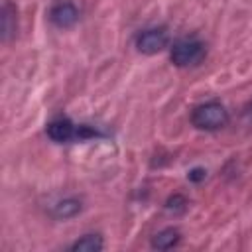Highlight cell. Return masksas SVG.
Returning a JSON list of instances; mask_svg holds the SVG:
<instances>
[{"mask_svg":"<svg viewBox=\"0 0 252 252\" xmlns=\"http://www.w3.org/2000/svg\"><path fill=\"white\" fill-rule=\"evenodd\" d=\"M191 124L199 130H209V132L220 130L222 126L228 124V112L220 102L211 100V102H205L193 108Z\"/></svg>","mask_w":252,"mask_h":252,"instance_id":"6da1fadb","label":"cell"},{"mask_svg":"<svg viewBox=\"0 0 252 252\" xmlns=\"http://www.w3.org/2000/svg\"><path fill=\"white\" fill-rule=\"evenodd\" d=\"M171 61L173 65L177 67H193V65H199L205 55H207V47L201 39H195V37H185V39H179L173 43L171 47Z\"/></svg>","mask_w":252,"mask_h":252,"instance_id":"7a4b0ae2","label":"cell"},{"mask_svg":"<svg viewBox=\"0 0 252 252\" xmlns=\"http://www.w3.org/2000/svg\"><path fill=\"white\" fill-rule=\"evenodd\" d=\"M47 136L57 144H67L73 140H83L87 136H94L96 132L87 126H75L69 118H57L47 124Z\"/></svg>","mask_w":252,"mask_h":252,"instance_id":"3957f363","label":"cell"},{"mask_svg":"<svg viewBox=\"0 0 252 252\" xmlns=\"http://www.w3.org/2000/svg\"><path fill=\"white\" fill-rule=\"evenodd\" d=\"M169 41V33L165 28H150L144 30L142 33H138L136 37V47L140 53L146 55H154L158 51H161Z\"/></svg>","mask_w":252,"mask_h":252,"instance_id":"277c9868","label":"cell"},{"mask_svg":"<svg viewBox=\"0 0 252 252\" xmlns=\"http://www.w3.org/2000/svg\"><path fill=\"white\" fill-rule=\"evenodd\" d=\"M49 20H51L53 26H57L61 30H67V28H73L79 22V10L71 2H59L51 8Z\"/></svg>","mask_w":252,"mask_h":252,"instance_id":"5b68a950","label":"cell"},{"mask_svg":"<svg viewBox=\"0 0 252 252\" xmlns=\"http://www.w3.org/2000/svg\"><path fill=\"white\" fill-rule=\"evenodd\" d=\"M18 30V18H16V8L6 0L2 6V39L10 41L16 35Z\"/></svg>","mask_w":252,"mask_h":252,"instance_id":"8992f818","label":"cell"},{"mask_svg":"<svg viewBox=\"0 0 252 252\" xmlns=\"http://www.w3.org/2000/svg\"><path fill=\"white\" fill-rule=\"evenodd\" d=\"M181 240V234L177 228H163L152 238V246L158 250H169Z\"/></svg>","mask_w":252,"mask_h":252,"instance_id":"52a82bcc","label":"cell"},{"mask_svg":"<svg viewBox=\"0 0 252 252\" xmlns=\"http://www.w3.org/2000/svg\"><path fill=\"white\" fill-rule=\"evenodd\" d=\"M102 248H104V240L98 234H85L71 244V250L75 252H98Z\"/></svg>","mask_w":252,"mask_h":252,"instance_id":"ba28073f","label":"cell"},{"mask_svg":"<svg viewBox=\"0 0 252 252\" xmlns=\"http://www.w3.org/2000/svg\"><path fill=\"white\" fill-rule=\"evenodd\" d=\"M79 211H81V201H77V199H65V201H59L55 205L53 217L55 219H71Z\"/></svg>","mask_w":252,"mask_h":252,"instance_id":"9c48e42d","label":"cell"},{"mask_svg":"<svg viewBox=\"0 0 252 252\" xmlns=\"http://www.w3.org/2000/svg\"><path fill=\"white\" fill-rule=\"evenodd\" d=\"M189 179H191V181H201V179H205V171H203V169H193V171L189 173Z\"/></svg>","mask_w":252,"mask_h":252,"instance_id":"30bf717a","label":"cell"},{"mask_svg":"<svg viewBox=\"0 0 252 252\" xmlns=\"http://www.w3.org/2000/svg\"><path fill=\"white\" fill-rule=\"evenodd\" d=\"M246 116H248V118H250V120H252V104H250V106H248V108H246Z\"/></svg>","mask_w":252,"mask_h":252,"instance_id":"8fae6325","label":"cell"}]
</instances>
